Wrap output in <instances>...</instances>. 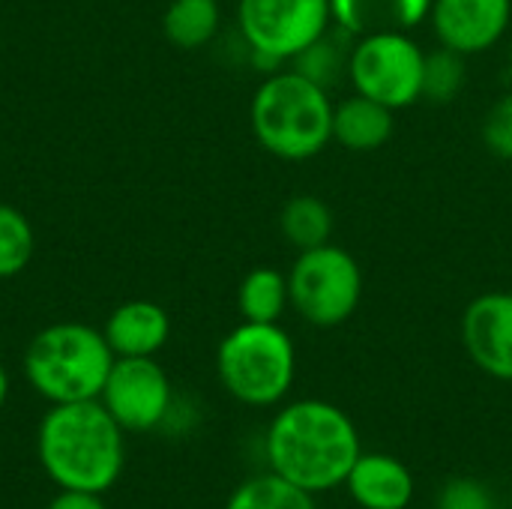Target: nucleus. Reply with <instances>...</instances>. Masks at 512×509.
I'll return each mask as SVG.
<instances>
[{"instance_id":"f257e3e1","label":"nucleus","mask_w":512,"mask_h":509,"mask_svg":"<svg viewBox=\"0 0 512 509\" xmlns=\"http://www.w3.org/2000/svg\"><path fill=\"white\" fill-rule=\"evenodd\" d=\"M360 459V435L351 417L321 399L285 405L267 432V462L273 474L318 495L348 480Z\"/></svg>"},{"instance_id":"f03ea898","label":"nucleus","mask_w":512,"mask_h":509,"mask_svg":"<svg viewBox=\"0 0 512 509\" xmlns=\"http://www.w3.org/2000/svg\"><path fill=\"white\" fill-rule=\"evenodd\" d=\"M123 435L99 399L51 405L36 429V456L57 489L102 495L123 474Z\"/></svg>"},{"instance_id":"7ed1b4c3","label":"nucleus","mask_w":512,"mask_h":509,"mask_svg":"<svg viewBox=\"0 0 512 509\" xmlns=\"http://www.w3.org/2000/svg\"><path fill=\"white\" fill-rule=\"evenodd\" d=\"M255 141L282 162H306L333 141L330 90L297 69L270 72L249 102Z\"/></svg>"},{"instance_id":"20e7f679","label":"nucleus","mask_w":512,"mask_h":509,"mask_svg":"<svg viewBox=\"0 0 512 509\" xmlns=\"http://www.w3.org/2000/svg\"><path fill=\"white\" fill-rule=\"evenodd\" d=\"M102 330L81 321H57L42 327L24 348V378L48 405L99 399L114 366Z\"/></svg>"},{"instance_id":"39448f33","label":"nucleus","mask_w":512,"mask_h":509,"mask_svg":"<svg viewBox=\"0 0 512 509\" xmlns=\"http://www.w3.org/2000/svg\"><path fill=\"white\" fill-rule=\"evenodd\" d=\"M216 375L237 402L270 408L294 387L297 348L279 324L243 321L219 342Z\"/></svg>"},{"instance_id":"423d86ee","label":"nucleus","mask_w":512,"mask_h":509,"mask_svg":"<svg viewBox=\"0 0 512 509\" xmlns=\"http://www.w3.org/2000/svg\"><path fill=\"white\" fill-rule=\"evenodd\" d=\"M288 294L291 309L306 324L330 330L357 312L363 300V270L348 249L324 243L297 252L288 270Z\"/></svg>"},{"instance_id":"0eeeda50","label":"nucleus","mask_w":512,"mask_h":509,"mask_svg":"<svg viewBox=\"0 0 512 509\" xmlns=\"http://www.w3.org/2000/svg\"><path fill=\"white\" fill-rule=\"evenodd\" d=\"M237 27L252 60L270 72L333 27L330 0H237Z\"/></svg>"},{"instance_id":"6e6552de","label":"nucleus","mask_w":512,"mask_h":509,"mask_svg":"<svg viewBox=\"0 0 512 509\" xmlns=\"http://www.w3.org/2000/svg\"><path fill=\"white\" fill-rule=\"evenodd\" d=\"M426 51L411 33L381 30L357 36L348 57V81L354 93H363L393 111L420 102Z\"/></svg>"},{"instance_id":"1a4fd4ad","label":"nucleus","mask_w":512,"mask_h":509,"mask_svg":"<svg viewBox=\"0 0 512 509\" xmlns=\"http://www.w3.org/2000/svg\"><path fill=\"white\" fill-rule=\"evenodd\" d=\"M99 402L123 432H153L171 414L174 390L156 357H117Z\"/></svg>"},{"instance_id":"9d476101","label":"nucleus","mask_w":512,"mask_h":509,"mask_svg":"<svg viewBox=\"0 0 512 509\" xmlns=\"http://www.w3.org/2000/svg\"><path fill=\"white\" fill-rule=\"evenodd\" d=\"M429 24L438 45L474 57L510 33L512 0H435Z\"/></svg>"},{"instance_id":"9b49d317","label":"nucleus","mask_w":512,"mask_h":509,"mask_svg":"<svg viewBox=\"0 0 512 509\" xmlns=\"http://www.w3.org/2000/svg\"><path fill=\"white\" fill-rule=\"evenodd\" d=\"M462 345L480 372L512 381V291H486L465 306Z\"/></svg>"},{"instance_id":"f8f14e48","label":"nucleus","mask_w":512,"mask_h":509,"mask_svg":"<svg viewBox=\"0 0 512 509\" xmlns=\"http://www.w3.org/2000/svg\"><path fill=\"white\" fill-rule=\"evenodd\" d=\"M102 336L114 357H156L168 345L171 318L153 300H126L108 315Z\"/></svg>"},{"instance_id":"ddd939ff","label":"nucleus","mask_w":512,"mask_h":509,"mask_svg":"<svg viewBox=\"0 0 512 509\" xmlns=\"http://www.w3.org/2000/svg\"><path fill=\"white\" fill-rule=\"evenodd\" d=\"M345 486L363 509H405L414 498L411 471L399 459L384 453H360Z\"/></svg>"},{"instance_id":"4468645a","label":"nucleus","mask_w":512,"mask_h":509,"mask_svg":"<svg viewBox=\"0 0 512 509\" xmlns=\"http://www.w3.org/2000/svg\"><path fill=\"white\" fill-rule=\"evenodd\" d=\"M435 0H330L333 24L348 36H366L381 30L411 33L429 21Z\"/></svg>"},{"instance_id":"2eb2a0df","label":"nucleus","mask_w":512,"mask_h":509,"mask_svg":"<svg viewBox=\"0 0 512 509\" xmlns=\"http://www.w3.org/2000/svg\"><path fill=\"white\" fill-rule=\"evenodd\" d=\"M396 132V111L363 96L351 93L342 102H333V141L351 153H375Z\"/></svg>"},{"instance_id":"dca6fc26","label":"nucleus","mask_w":512,"mask_h":509,"mask_svg":"<svg viewBox=\"0 0 512 509\" xmlns=\"http://www.w3.org/2000/svg\"><path fill=\"white\" fill-rule=\"evenodd\" d=\"M291 306L288 273L276 267H252L237 288V312L243 321L255 324H279L285 309Z\"/></svg>"},{"instance_id":"f3484780","label":"nucleus","mask_w":512,"mask_h":509,"mask_svg":"<svg viewBox=\"0 0 512 509\" xmlns=\"http://www.w3.org/2000/svg\"><path fill=\"white\" fill-rule=\"evenodd\" d=\"M219 0H171L162 12V33L180 51H198L219 33Z\"/></svg>"},{"instance_id":"a211bd4d","label":"nucleus","mask_w":512,"mask_h":509,"mask_svg":"<svg viewBox=\"0 0 512 509\" xmlns=\"http://www.w3.org/2000/svg\"><path fill=\"white\" fill-rule=\"evenodd\" d=\"M279 234L297 252L324 246L333 237V210L318 195H291L279 210Z\"/></svg>"},{"instance_id":"6ab92c4d","label":"nucleus","mask_w":512,"mask_h":509,"mask_svg":"<svg viewBox=\"0 0 512 509\" xmlns=\"http://www.w3.org/2000/svg\"><path fill=\"white\" fill-rule=\"evenodd\" d=\"M348 39H354V36H348L345 30H339L333 24L324 36H318L306 51H300L291 60V69H297L300 75H306L315 84L330 90L342 75H348V57H351V45H354Z\"/></svg>"},{"instance_id":"aec40b11","label":"nucleus","mask_w":512,"mask_h":509,"mask_svg":"<svg viewBox=\"0 0 512 509\" xmlns=\"http://www.w3.org/2000/svg\"><path fill=\"white\" fill-rule=\"evenodd\" d=\"M225 509H315L312 492L279 474H261L234 489Z\"/></svg>"},{"instance_id":"412c9836","label":"nucleus","mask_w":512,"mask_h":509,"mask_svg":"<svg viewBox=\"0 0 512 509\" xmlns=\"http://www.w3.org/2000/svg\"><path fill=\"white\" fill-rule=\"evenodd\" d=\"M465 81H468V57L465 54H459L447 45L426 51L420 99H426L432 105H450L462 93Z\"/></svg>"},{"instance_id":"4be33fe9","label":"nucleus","mask_w":512,"mask_h":509,"mask_svg":"<svg viewBox=\"0 0 512 509\" xmlns=\"http://www.w3.org/2000/svg\"><path fill=\"white\" fill-rule=\"evenodd\" d=\"M36 249V234L30 219L0 201V279H15L27 270Z\"/></svg>"},{"instance_id":"5701e85b","label":"nucleus","mask_w":512,"mask_h":509,"mask_svg":"<svg viewBox=\"0 0 512 509\" xmlns=\"http://www.w3.org/2000/svg\"><path fill=\"white\" fill-rule=\"evenodd\" d=\"M480 135H483V147L504 159V162H512V90L510 93H501L486 117H483V126H480Z\"/></svg>"},{"instance_id":"b1692460","label":"nucleus","mask_w":512,"mask_h":509,"mask_svg":"<svg viewBox=\"0 0 512 509\" xmlns=\"http://www.w3.org/2000/svg\"><path fill=\"white\" fill-rule=\"evenodd\" d=\"M438 509H498L492 492L471 477H453L438 492Z\"/></svg>"},{"instance_id":"393cba45","label":"nucleus","mask_w":512,"mask_h":509,"mask_svg":"<svg viewBox=\"0 0 512 509\" xmlns=\"http://www.w3.org/2000/svg\"><path fill=\"white\" fill-rule=\"evenodd\" d=\"M45 509H108L102 495L96 492H78V489H60Z\"/></svg>"},{"instance_id":"a878e982","label":"nucleus","mask_w":512,"mask_h":509,"mask_svg":"<svg viewBox=\"0 0 512 509\" xmlns=\"http://www.w3.org/2000/svg\"><path fill=\"white\" fill-rule=\"evenodd\" d=\"M9 390H12V381H9L6 366L0 363V408H3V405H6V399H9Z\"/></svg>"},{"instance_id":"bb28decb","label":"nucleus","mask_w":512,"mask_h":509,"mask_svg":"<svg viewBox=\"0 0 512 509\" xmlns=\"http://www.w3.org/2000/svg\"><path fill=\"white\" fill-rule=\"evenodd\" d=\"M510 78H512V42H510Z\"/></svg>"}]
</instances>
